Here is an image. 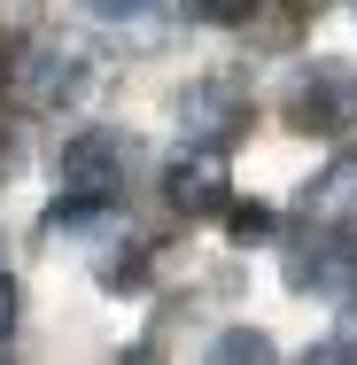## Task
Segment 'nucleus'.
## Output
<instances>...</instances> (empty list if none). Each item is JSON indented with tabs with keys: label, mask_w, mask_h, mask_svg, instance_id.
<instances>
[{
	"label": "nucleus",
	"mask_w": 357,
	"mask_h": 365,
	"mask_svg": "<svg viewBox=\"0 0 357 365\" xmlns=\"http://www.w3.org/2000/svg\"><path fill=\"white\" fill-rule=\"evenodd\" d=\"M8 327H16V288L0 280V342H8Z\"/></svg>",
	"instance_id": "6e6552de"
},
{
	"label": "nucleus",
	"mask_w": 357,
	"mask_h": 365,
	"mask_svg": "<svg viewBox=\"0 0 357 365\" xmlns=\"http://www.w3.org/2000/svg\"><path fill=\"white\" fill-rule=\"evenodd\" d=\"M357 210V155H342L334 171H319L311 187H303V218L311 225H342Z\"/></svg>",
	"instance_id": "20e7f679"
},
{
	"label": "nucleus",
	"mask_w": 357,
	"mask_h": 365,
	"mask_svg": "<svg viewBox=\"0 0 357 365\" xmlns=\"http://www.w3.org/2000/svg\"><path fill=\"white\" fill-rule=\"evenodd\" d=\"M117 365H163V358H155V350H125Z\"/></svg>",
	"instance_id": "9d476101"
},
{
	"label": "nucleus",
	"mask_w": 357,
	"mask_h": 365,
	"mask_svg": "<svg viewBox=\"0 0 357 365\" xmlns=\"http://www.w3.org/2000/svg\"><path fill=\"white\" fill-rule=\"evenodd\" d=\"M8 163H16V148H8V140H0V171H8Z\"/></svg>",
	"instance_id": "9b49d317"
},
{
	"label": "nucleus",
	"mask_w": 357,
	"mask_h": 365,
	"mask_svg": "<svg viewBox=\"0 0 357 365\" xmlns=\"http://www.w3.org/2000/svg\"><path fill=\"white\" fill-rule=\"evenodd\" d=\"M303 365H357V350H350V342H319Z\"/></svg>",
	"instance_id": "0eeeda50"
},
{
	"label": "nucleus",
	"mask_w": 357,
	"mask_h": 365,
	"mask_svg": "<svg viewBox=\"0 0 357 365\" xmlns=\"http://www.w3.org/2000/svg\"><path fill=\"white\" fill-rule=\"evenodd\" d=\"M86 8H101V16H133V8H148V0H86Z\"/></svg>",
	"instance_id": "1a4fd4ad"
},
{
	"label": "nucleus",
	"mask_w": 357,
	"mask_h": 365,
	"mask_svg": "<svg viewBox=\"0 0 357 365\" xmlns=\"http://www.w3.org/2000/svg\"><path fill=\"white\" fill-rule=\"evenodd\" d=\"M171 202L187 218H202L225 202V148H179L171 155Z\"/></svg>",
	"instance_id": "7ed1b4c3"
},
{
	"label": "nucleus",
	"mask_w": 357,
	"mask_h": 365,
	"mask_svg": "<svg viewBox=\"0 0 357 365\" xmlns=\"http://www.w3.org/2000/svg\"><path fill=\"white\" fill-rule=\"evenodd\" d=\"M125 163H133L125 133H109V125L78 133V140L63 148V195H78V202H109L117 179H125Z\"/></svg>",
	"instance_id": "f03ea898"
},
{
	"label": "nucleus",
	"mask_w": 357,
	"mask_h": 365,
	"mask_svg": "<svg viewBox=\"0 0 357 365\" xmlns=\"http://www.w3.org/2000/svg\"><path fill=\"white\" fill-rule=\"evenodd\" d=\"M202 365H280V350H272V334H257V327H225Z\"/></svg>",
	"instance_id": "39448f33"
},
{
	"label": "nucleus",
	"mask_w": 357,
	"mask_h": 365,
	"mask_svg": "<svg viewBox=\"0 0 357 365\" xmlns=\"http://www.w3.org/2000/svg\"><path fill=\"white\" fill-rule=\"evenodd\" d=\"M257 0H187V16H202V24H233V16H249Z\"/></svg>",
	"instance_id": "423d86ee"
},
{
	"label": "nucleus",
	"mask_w": 357,
	"mask_h": 365,
	"mask_svg": "<svg viewBox=\"0 0 357 365\" xmlns=\"http://www.w3.org/2000/svg\"><path fill=\"white\" fill-rule=\"evenodd\" d=\"M78 78H86V71H78V55H63V47H39V39H31V47H16V55L0 63V93H8L16 109L47 117V109H63V101L78 93Z\"/></svg>",
	"instance_id": "f257e3e1"
}]
</instances>
